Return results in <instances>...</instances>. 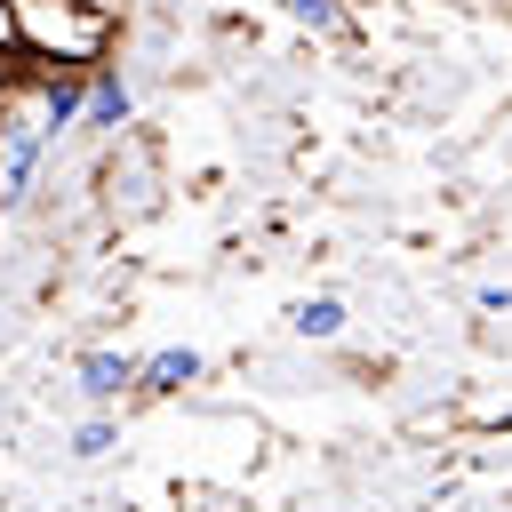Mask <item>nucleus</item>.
Wrapping results in <instances>:
<instances>
[{
  "instance_id": "obj_1",
  "label": "nucleus",
  "mask_w": 512,
  "mask_h": 512,
  "mask_svg": "<svg viewBox=\"0 0 512 512\" xmlns=\"http://www.w3.org/2000/svg\"><path fill=\"white\" fill-rule=\"evenodd\" d=\"M48 112H40V64L8 56L0 64V200H24L40 160H48Z\"/></svg>"
},
{
  "instance_id": "obj_2",
  "label": "nucleus",
  "mask_w": 512,
  "mask_h": 512,
  "mask_svg": "<svg viewBox=\"0 0 512 512\" xmlns=\"http://www.w3.org/2000/svg\"><path fill=\"white\" fill-rule=\"evenodd\" d=\"M8 16H16V56H32V64H96V56H112V16H96V8H80V0H8Z\"/></svg>"
},
{
  "instance_id": "obj_3",
  "label": "nucleus",
  "mask_w": 512,
  "mask_h": 512,
  "mask_svg": "<svg viewBox=\"0 0 512 512\" xmlns=\"http://www.w3.org/2000/svg\"><path fill=\"white\" fill-rule=\"evenodd\" d=\"M80 120H88V128H120V120H128V80H120L104 56L88 64V104H80Z\"/></svg>"
},
{
  "instance_id": "obj_4",
  "label": "nucleus",
  "mask_w": 512,
  "mask_h": 512,
  "mask_svg": "<svg viewBox=\"0 0 512 512\" xmlns=\"http://www.w3.org/2000/svg\"><path fill=\"white\" fill-rule=\"evenodd\" d=\"M136 384V360L128 352H80V392L88 400H120Z\"/></svg>"
},
{
  "instance_id": "obj_5",
  "label": "nucleus",
  "mask_w": 512,
  "mask_h": 512,
  "mask_svg": "<svg viewBox=\"0 0 512 512\" xmlns=\"http://www.w3.org/2000/svg\"><path fill=\"white\" fill-rule=\"evenodd\" d=\"M192 376H200V352H184V344H168V352L136 360V384H144V392H184Z\"/></svg>"
},
{
  "instance_id": "obj_6",
  "label": "nucleus",
  "mask_w": 512,
  "mask_h": 512,
  "mask_svg": "<svg viewBox=\"0 0 512 512\" xmlns=\"http://www.w3.org/2000/svg\"><path fill=\"white\" fill-rule=\"evenodd\" d=\"M296 328H304V336H336V328H344V304H336V296H312V304H296Z\"/></svg>"
},
{
  "instance_id": "obj_7",
  "label": "nucleus",
  "mask_w": 512,
  "mask_h": 512,
  "mask_svg": "<svg viewBox=\"0 0 512 512\" xmlns=\"http://www.w3.org/2000/svg\"><path fill=\"white\" fill-rule=\"evenodd\" d=\"M280 8H288L296 24H312V32H336V24H344V16H336V0H280Z\"/></svg>"
},
{
  "instance_id": "obj_8",
  "label": "nucleus",
  "mask_w": 512,
  "mask_h": 512,
  "mask_svg": "<svg viewBox=\"0 0 512 512\" xmlns=\"http://www.w3.org/2000/svg\"><path fill=\"white\" fill-rule=\"evenodd\" d=\"M104 448H112V424H104V416H88V424L72 432V456H104Z\"/></svg>"
},
{
  "instance_id": "obj_9",
  "label": "nucleus",
  "mask_w": 512,
  "mask_h": 512,
  "mask_svg": "<svg viewBox=\"0 0 512 512\" xmlns=\"http://www.w3.org/2000/svg\"><path fill=\"white\" fill-rule=\"evenodd\" d=\"M16 56V16H8V0H0V64Z\"/></svg>"
},
{
  "instance_id": "obj_10",
  "label": "nucleus",
  "mask_w": 512,
  "mask_h": 512,
  "mask_svg": "<svg viewBox=\"0 0 512 512\" xmlns=\"http://www.w3.org/2000/svg\"><path fill=\"white\" fill-rule=\"evenodd\" d=\"M80 8H96V16H120V0H80Z\"/></svg>"
}]
</instances>
